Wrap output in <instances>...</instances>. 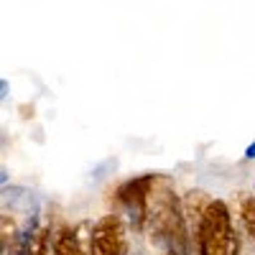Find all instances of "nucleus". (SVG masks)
<instances>
[{
	"instance_id": "3",
	"label": "nucleus",
	"mask_w": 255,
	"mask_h": 255,
	"mask_svg": "<svg viewBox=\"0 0 255 255\" xmlns=\"http://www.w3.org/2000/svg\"><path fill=\"white\" fill-rule=\"evenodd\" d=\"M0 87H3V100H5L8 97V82L3 79V82H0Z\"/></svg>"
},
{
	"instance_id": "4",
	"label": "nucleus",
	"mask_w": 255,
	"mask_h": 255,
	"mask_svg": "<svg viewBox=\"0 0 255 255\" xmlns=\"http://www.w3.org/2000/svg\"><path fill=\"white\" fill-rule=\"evenodd\" d=\"M253 191H255V186H253Z\"/></svg>"
},
{
	"instance_id": "1",
	"label": "nucleus",
	"mask_w": 255,
	"mask_h": 255,
	"mask_svg": "<svg viewBox=\"0 0 255 255\" xmlns=\"http://www.w3.org/2000/svg\"><path fill=\"white\" fill-rule=\"evenodd\" d=\"M191 238L197 245V255H235V212L220 199H207L204 207L197 209Z\"/></svg>"
},
{
	"instance_id": "2",
	"label": "nucleus",
	"mask_w": 255,
	"mask_h": 255,
	"mask_svg": "<svg viewBox=\"0 0 255 255\" xmlns=\"http://www.w3.org/2000/svg\"><path fill=\"white\" fill-rule=\"evenodd\" d=\"M245 161H255V140L245 148Z\"/></svg>"
}]
</instances>
